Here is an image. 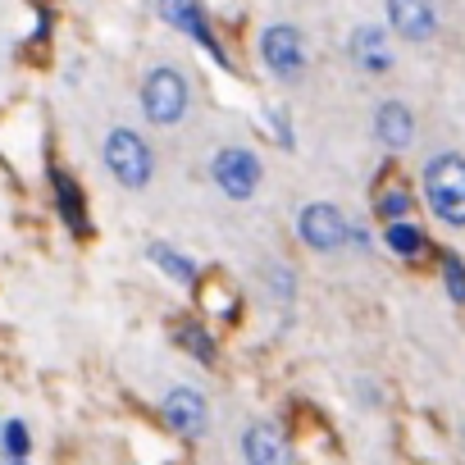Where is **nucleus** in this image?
Segmentation results:
<instances>
[{"mask_svg": "<svg viewBox=\"0 0 465 465\" xmlns=\"http://www.w3.org/2000/svg\"><path fill=\"white\" fill-rule=\"evenodd\" d=\"M420 187H424V205L433 210L438 223L465 228V155H456V151L433 155L420 173Z\"/></svg>", "mask_w": 465, "mask_h": 465, "instance_id": "1", "label": "nucleus"}, {"mask_svg": "<svg viewBox=\"0 0 465 465\" xmlns=\"http://www.w3.org/2000/svg\"><path fill=\"white\" fill-rule=\"evenodd\" d=\"M137 101H142V114H146L155 128H173V124H183L187 110H192V83H187L183 69L155 64V69H146Z\"/></svg>", "mask_w": 465, "mask_h": 465, "instance_id": "2", "label": "nucleus"}, {"mask_svg": "<svg viewBox=\"0 0 465 465\" xmlns=\"http://www.w3.org/2000/svg\"><path fill=\"white\" fill-rule=\"evenodd\" d=\"M256 55H261L265 74L279 78V83H288V87H297V83L306 78V69H311L306 37H302V28H292V24H265L261 37H256Z\"/></svg>", "mask_w": 465, "mask_h": 465, "instance_id": "3", "label": "nucleus"}, {"mask_svg": "<svg viewBox=\"0 0 465 465\" xmlns=\"http://www.w3.org/2000/svg\"><path fill=\"white\" fill-rule=\"evenodd\" d=\"M101 155H105L110 178H114L119 187H128V192H142V187L155 178V151H151V146L142 142V133H133V128H110Z\"/></svg>", "mask_w": 465, "mask_h": 465, "instance_id": "4", "label": "nucleus"}, {"mask_svg": "<svg viewBox=\"0 0 465 465\" xmlns=\"http://www.w3.org/2000/svg\"><path fill=\"white\" fill-rule=\"evenodd\" d=\"M155 15H160V24H169L173 33H183L187 42H196L219 69H232L223 42H219L214 28H210V10L201 5V0H155Z\"/></svg>", "mask_w": 465, "mask_h": 465, "instance_id": "5", "label": "nucleus"}, {"mask_svg": "<svg viewBox=\"0 0 465 465\" xmlns=\"http://www.w3.org/2000/svg\"><path fill=\"white\" fill-rule=\"evenodd\" d=\"M210 178L228 201H252L265 169H261V155L252 146H219L214 160H210Z\"/></svg>", "mask_w": 465, "mask_h": 465, "instance_id": "6", "label": "nucleus"}, {"mask_svg": "<svg viewBox=\"0 0 465 465\" xmlns=\"http://www.w3.org/2000/svg\"><path fill=\"white\" fill-rule=\"evenodd\" d=\"M347 228H351V219H347L333 201H311V205H302V214H297V238H302L311 252H320V256L347 247Z\"/></svg>", "mask_w": 465, "mask_h": 465, "instance_id": "7", "label": "nucleus"}, {"mask_svg": "<svg viewBox=\"0 0 465 465\" xmlns=\"http://www.w3.org/2000/svg\"><path fill=\"white\" fill-rule=\"evenodd\" d=\"M347 60H351L361 74H370V78L392 74V64H397L392 33H388L383 24H356L351 37H347Z\"/></svg>", "mask_w": 465, "mask_h": 465, "instance_id": "8", "label": "nucleus"}, {"mask_svg": "<svg viewBox=\"0 0 465 465\" xmlns=\"http://www.w3.org/2000/svg\"><path fill=\"white\" fill-rule=\"evenodd\" d=\"M383 19H388V33L411 42V46H424L438 37V5L433 0H383Z\"/></svg>", "mask_w": 465, "mask_h": 465, "instance_id": "9", "label": "nucleus"}, {"mask_svg": "<svg viewBox=\"0 0 465 465\" xmlns=\"http://www.w3.org/2000/svg\"><path fill=\"white\" fill-rule=\"evenodd\" d=\"M160 415H164V424H169L178 438H201V433L210 429V406H205V397H201L196 388H187V383H178V388L164 392Z\"/></svg>", "mask_w": 465, "mask_h": 465, "instance_id": "10", "label": "nucleus"}, {"mask_svg": "<svg viewBox=\"0 0 465 465\" xmlns=\"http://www.w3.org/2000/svg\"><path fill=\"white\" fill-rule=\"evenodd\" d=\"M242 460L247 465H297L292 460V442L274 420H252L242 429Z\"/></svg>", "mask_w": 465, "mask_h": 465, "instance_id": "11", "label": "nucleus"}, {"mask_svg": "<svg viewBox=\"0 0 465 465\" xmlns=\"http://www.w3.org/2000/svg\"><path fill=\"white\" fill-rule=\"evenodd\" d=\"M374 137L392 155L411 151V142H415V114H411V105L406 101H383L374 110Z\"/></svg>", "mask_w": 465, "mask_h": 465, "instance_id": "12", "label": "nucleus"}, {"mask_svg": "<svg viewBox=\"0 0 465 465\" xmlns=\"http://www.w3.org/2000/svg\"><path fill=\"white\" fill-rule=\"evenodd\" d=\"M51 187H55V210L64 219L69 232H92V214H87V201H83V187L64 173V169H51Z\"/></svg>", "mask_w": 465, "mask_h": 465, "instance_id": "13", "label": "nucleus"}, {"mask_svg": "<svg viewBox=\"0 0 465 465\" xmlns=\"http://www.w3.org/2000/svg\"><path fill=\"white\" fill-rule=\"evenodd\" d=\"M146 261L169 279V283H178V288H196V261L187 256V252H178V247H169V242H146Z\"/></svg>", "mask_w": 465, "mask_h": 465, "instance_id": "14", "label": "nucleus"}, {"mask_svg": "<svg viewBox=\"0 0 465 465\" xmlns=\"http://www.w3.org/2000/svg\"><path fill=\"white\" fill-rule=\"evenodd\" d=\"M383 247L397 261H415V256H424L429 238H424V228L415 219H392V223H383Z\"/></svg>", "mask_w": 465, "mask_h": 465, "instance_id": "15", "label": "nucleus"}, {"mask_svg": "<svg viewBox=\"0 0 465 465\" xmlns=\"http://www.w3.org/2000/svg\"><path fill=\"white\" fill-rule=\"evenodd\" d=\"M0 456H5V465H28V456H33V429L24 420H5V424H0Z\"/></svg>", "mask_w": 465, "mask_h": 465, "instance_id": "16", "label": "nucleus"}, {"mask_svg": "<svg viewBox=\"0 0 465 465\" xmlns=\"http://www.w3.org/2000/svg\"><path fill=\"white\" fill-rule=\"evenodd\" d=\"M173 342H178L183 351H192L201 365H210V361L219 356V342H214L201 324H192V320H187V324H178V338H173Z\"/></svg>", "mask_w": 465, "mask_h": 465, "instance_id": "17", "label": "nucleus"}, {"mask_svg": "<svg viewBox=\"0 0 465 465\" xmlns=\"http://www.w3.org/2000/svg\"><path fill=\"white\" fill-rule=\"evenodd\" d=\"M374 210H379V219L383 223H392V219H411V210H415V196L406 192V187H383L379 192V201H374Z\"/></svg>", "mask_w": 465, "mask_h": 465, "instance_id": "18", "label": "nucleus"}, {"mask_svg": "<svg viewBox=\"0 0 465 465\" xmlns=\"http://www.w3.org/2000/svg\"><path fill=\"white\" fill-rule=\"evenodd\" d=\"M265 283H270V292H274L279 306H292V297H297V274H292L283 261H270V265H265Z\"/></svg>", "mask_w": 465, "mask_h": 465, "instance_id": "19", "label": "nucleus"}, {"mask_svg": "<svg viewBox=\"0 0 465 465\" xmlns=\"http://www.w3.org/2000/svg\"><path fill=\"white\" fill-rule=\"evenodd\" d=\"M442 288L456 306H465V261L460 256H442Z\"/></svg>", "mask_w": 465, "mask_h": 465, "instance_id": "20", "label": "nucleus"}, {"mask_svg": "<svg viewBox=\"0 0 465 465\" xmlns=\"http://www.w3.org/2000/svg\"><path fill=\"white\" fill-rule=\"evenodd\" d=\"M265 124H270L274 142H279L283 151H292V128H288V110H279V105H265Z\"/></svg>", "mask_w": 465, "mask_h": 465, "instance_id": "21", "label": "nucleus"}, {"mask_svg": "<svg viewBox=\"0 0 465 465\" xmlns=\"http://www.w3.org/2000/svg\"><path fill=\"white\" fill-rule=\"evenodd\" d=\"M460 438H465V429H460Z\"/></svg>", "mask_w": 465, "mask_h": 465, "instance_id": "22", "label": "nucleus"}]
</instances>
